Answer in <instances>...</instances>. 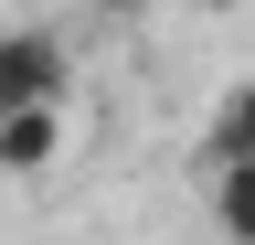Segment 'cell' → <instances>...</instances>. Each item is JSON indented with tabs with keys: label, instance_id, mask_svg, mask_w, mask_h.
Masks as SVG:
<instances>
[{
	"label": "cell",
	"instance_id": "cell-4",
	"mask_svg": "<svg viewBox=\"0 0 255 245\" xmlns=\"http://www.w3.org/2000/svg\"><path fill=\"white\" fill-rule=\"evenodd\" d=\"M213 235L223 245H255V160L245 171H213Z\"/></svg>",
	"mask_w": 255,
	"mask_h": 245
},
{
	"label": "cell",
	"instance_id": "cell-3",
	"mask_svg": "<svg viewBox=\"0 0 255 245\" xmlns=\"http://www.w3.org/2000/svg\"><path fill=\"white\" fill-rule=\"evenodd\" d=\"M202 160H213V171H245V160H255V75L223 85V107H213V128H202Z\"/></svg>",
	"mask_w": 255,
	"mask_h": 245
},
{
	"label": "cell",
	"instance_id": "cell-2",
	"mask_svg": "<svg viewBox=\"0 0 255 245\" xmlns=\"http://www.w3.org/2000/svg\"><path fill=\"white\" fill-rule=\"evenodd\" d=\"M64 139H75V117L64 107H32V117H0V181H43L64 160Z\"/></svg>",
	"mask_w": 255,
	"mask_h": 245
},
{
	"label": "cell",
	"instance_id": "cell-1",
	"mask_svg": "<svg viewBox=\"0 0 255 245\" xmlns=\"http://www.w3.org/2000/svg\"><path fill=\"white\" fill-rule=\"evenodd\" d=\"M64 85H75V53H64V32H43V21H11V32H0V117L64 107Z\"/></svg>",
	"mask_w": 255,
	"mask_h": 245
}]
</instances>
